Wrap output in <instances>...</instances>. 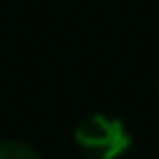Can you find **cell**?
Instances as JSON below:
<instances>
[{
	"label": "cell",
	"mask_w": 159,
	"mask_h": 159,
	"mask_svg": "<svg viewBox=\"0 0 159 159\" xmlns=\"http://www.w3.org/2000/svg\"><path fill=\"white\" fill-rule=\"evenodd\" d=\"M75 142L94 159H117L132 147V134L117 117L89 114L77 124Z\"/></svg>",
	"instance_id": "cell-1"
},
{
	"label": "cell",
	"mask_w": 159,
	"mask_h": 159,
	"mask_svg": "<svg viewBox=\"0 0 159 159\" xmlns=\"http://www.w3.org/2000/svg\"><path fill=\"white\" fill-rule=\"evenodd\" d=\"M0 159H42L35 147L20 139H5L0 142Z\"/></svg>",
	"instance_id": "cell-2"
},
{
	"label": "cell",
	"mask_w": 159,
	"mask_h": 159,
	"mask_svg": "<svg viewBox=\"0 0 159 159\" xmlns=\"http://www.w3.org/2000/svg\"><path fill=\"white\" fill-rule=\"evenodd\" d=\"M157 97H159V70H157Z\"/></svg>",
	"instance_id": "cell-3"
}]
</instances>
